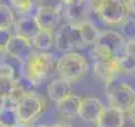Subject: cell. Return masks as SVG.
Listing matches in <instances>:
<instances>
[{
	"label": "cell",
	"mask_w": 135,
	"mask_h": 127,
	"mask_svg": "<svg viewBox=\"0 0 135 127\" xmlns=\"http://www.w3.org/2000/svg\"><path fill=\"white\" fill-rule=\"evenodd\" d=\"M120 27H122V33L128 36V39H135V20L126 18L120 24Z\"/></svg>",
	"instance_id": "obj_23"
},
{
	"label": "cell",
	"mask_w": 135,
	"mask_h": 127,
	"mask_svg": "<svg viewBox=\"0 0 135 127\" xmlns=\"http://www.w3.org/2000/svg\"><path fill=\"white\" fill-rule=\"evenodd\" d=\"M9 2L17 12H20L23 15H27L32 10V8H33L35 0H9Z\"/></svg>",
	"instance_id": "obj_22"
},
{
	"label": "cell",
	"mask_w": 135,
	"mask_h": 127,
	"mask_svg": "<svg viewBox=\"0 0 135 127\" xmlns=\"http://www.w3.org/2000/svg\"><path fill=\"white\" fill-rule=\"evenodd\" d=\"M12 34L9 33V30H5V29H0V48L6 49L8 44H9Z\"/></svg>",
	"instance_id": "obj_24"
},
{
	"label": "cell",
	"mask_w": 135,
	"mask_h": 127,
	"mask_svg": "<svg viewBox=\"0 0 135 127\" xmlns=\"http://www.w3.org/2000/svg\"><path fill=\"white\" fill-rule=\"evenodd\" d=\"M56 69L60 78L69 81L71 84H75L87 73V60L75 51L66 52L59 59Z\"/></svg>",
	"instance_id": "obj_2"
},
{
	"label": "cell",
	"mask_w": 135,
	"mask_h": 127,
	"mask_svg": "<svg viewBox=\"0 0 135 127\" xmlns=\"http://www.w3.org/2000/svg\"><path fill=\"white\" fill-rule=\"evenodd\" d=\"M51 127H69V126H66V124H62V123H59V124H54V126H51Z\"/></svg>",
	"instance_id": "obj_31"
},
{
	"label": "cell",
	"mask_w": 135,
	"mask_h": 127,
	"mask_svg": "<svg viewBox=\"0 0 135 127\" xmlns=\"http://www.w3.org/2000/svg\"><path fill=\"white\" fill-rule=\"evenodd\" d=\"M15 15L14 10L11 9L8 5L0 3V29L9 30L12 27H15Z\"/></svg>",
	"instance_id": "obj_20"
},
{
	"label": "cell",
	"mask_w": 135,
	"mask_h": 127,
	"mask_svg": "<svg viewBox=\"0 0 135 127\" xmlns=\"http://www.w3.org/2000/svg\"><path fill=\"white\" fill-rule=\"evenodd\" d=\"M128 115H129V120L132 124H135V105L129 109V112H128Z\"/></svg>",
	"instance_id": "obj_26"
},
{
	"label": "cell",
	"mask_w": 135,
	"mask_h": 127,
	"mask_svg": "<svg viewBox=\"0 0 135 127\" xmlns=\"http://www.w3.org/2000/svg\"><path fill=\"white\" fill-rule=\"evenodd\" d=\"M98 127H123L125 126V112L113 106L102 111L101 117L96 120Z\"/></svg>",
	"instance_id": "obj_13"
},
{
	"label": "cell",
	"mask_w": 135,
	"mask_h": 127,
	"mask_svg": "<svg viewBox=\"0 0 135 127\" xmlns=\"http://www.w3.org/2000/svg\"><path fill=\"white\" fill-rule=\"evenodd\" d=\"M45 103L38 94L35 93H27L26 97L21 100V103L18 105V115H20V121L23 123H32L33 120L42 114Z\"/></svg>",
	"instance_id": "obj_8"
},
{
	"label": "cell",
	"mask_w": 135,
	"mask_h": 127,
	"mask_svg": "<svg viewBox=\"0 0 135 127\" xmlns=\"http://www.w3.org/2000/svg\"><path fill=\"white\" fill-rule=\"evenodd\" d=\"M128 57H131V59L135 60V39H129L128 42H126V46H125V52Z\"/></svg>",
	"instance_id": "obj_25"
},
{
	"label": "cell",
	"mask_w": 135,
	"mask_h": 127,
	"mask_svg": "<svg viewBox=\"0 0 135 127\" xmlns=\"http://www.w3.org/2000/svg\"><path fill=\"white\" fill-rule=\"evenodd\" d=\"M6 106V97L5 96H0V112H2V109Z\"/></svg>",
	"instance_id": "obj_29"
},
{
	"label": "cell",
	"mask_w": 135,
	"mask_h": 127,
	"mask_svg": "<svg viewBox=\"0 0 135 127\" xmlns=\"http://www.w3.org/2000/svg\"><path fill=\"white\" fill-rule=\"evenodd\" d=\"M0 127H6V126H5V124H2V123H0Z\"/></svg>",
	"instance_id": "obj_32"
},
{
	"label": "cell",
	"mask_w": 135,
	"mask_h": 127,
	"mask_svg": "<svg viewBox=\"0 0 135 127\" xmlns=\"http://www.w3.org/2000/svg\"><path fill=\"white\" fill-rule=\"evenodd\" d=\"M95 0H63V10L65 17L69 23H78V21L87 20L90 10H95L93 8Z\"/></svg>",
	"instance_id": "obj_9"
},
{
	"label": "cell",
	"mask_w": 135,
	"mask_h": 127,
	"mask_svg": "<svg viewBox=\"0 0 135 127\" xmlns=\"http://www.w3.org/2000/svg\"><path fill=\"white\" fill-rule=\"evenodd\" d=\"M105 108L102 102L96 97H84L81 99V105H80V118L89 123H96V120L101 117L102 111Z\"/></svg>",
	"instance_id": "obj_11"
},
{
	"label": "cell",
	"mask_w": 135,
	"mask_h": 127,
	"mask_svg": "<svg viewBox=\"0 0 135 127\" xmlns=\"http://www.w3.org/2000/svg\"><path fill=\"white\" fill-rule=\"evenodd\" d=\"M0 3H2V0H0Z\"/></svg>",
	"instance_id": "obj_34"
},
{
	"label": "cell",
	"mask_w": 135,
	"mask_h": 127,
	"mask_svg": "<svg viewBox=\"0 0 135 127\" xmlns=\"http://www.w3.org/2000/svg\"><path fill=\"white\" fill-rule=\"evenodd\" d=\"M126 42L128 40L123 38V34L113 30H104L99 33L96 44L93 45V55L95 59L119 57L125 52Z\"/></svg>",
	"instance_id": "obj_1"
},
{
	"label": "cell",
	"mask_w": 135,
	"mask_h": 127,
	"mask_svg": "<svg viewBox=\"0 0 135 127\" xmlns=\"http://www.w3.org/2000/svg\"><path fill=\"white\" fill-rule=\"evenodd\" d=\"M93 69H95V75L107 84H111L119 75H122L125 72V69H123L122 61H120V55L119 57L96 59Z\"/></svg>",
	"instance_id": "obj_7"
},
{
	"label": "cell",
	"mask_w": 135,
	"mask_h": 127,
	"mask_svg": "<svg viewBox=\"0 0 135 127\" xmlns=\"http://www.w3.org/2000/svg\"><path fill=\"white\" fill-rule=\"evenodd\" d=\"M14 127H30V126H29V123H23V121H20L18 124H15Z\"/></svg>",
	"instance_id": "obj_30"
},
{
	"label": "cell",
	"mask_w": 135,
	"mask_h": 127,
	"mask_svg": "<svg viewBox=\"0 0 135 127\" xmlns=\"http://www.w3.org/2000/svg\"><path fill=\"white\" fill-rule=\"evenodd\" d=\"M56 46L60 51L72 52L74 49L86 48L77 23H68L56 34Z\"/></svg>",
	"instance_id": "obj_5"
},
{
	"label": "cell",
	"mask_w": 135,
	"mask_h": 127,
	"mask_svg": "<svg viewBox=\"0 0 135 127\" xmlns=\"http://www.w3.org/2000/svg\"><path fill=\"white\" fill-rule=\"evenodd\" d=\"M6 49H3V48H0V66H2V64L5 63V57H6Z\"/></svg>",
	"instance_id": "obj_28"
},
{
	"label": "cell",
	"mask_w": 135,
	"mask_h": 127,
	"mask_svg": "<svg viewBox=\"0 0 135 127\" xmlns=\"http://www.w3.org/2000/svg\"><path fill=\"white\" fill-rule=\"evenodd\" d=\"M38 127H47V126H38Z\"/></svg>",
	"instance_id": "obj_33"
},
{
	"label": "cell",
	"mask_w": 135,
	"mask_h": 127,
	"mask_svg": "<svg viewBox=\"0 0 135 127\" xmlns=\"http://www.w3.org/2000/svg\"><path fill=\"white\" fill-rule=\"evenodd\" d=\"M33 42L30 39H26L20 34H12L9 44L6 46V52L21 64H26L30 55L33 54Z\"/></svg>",
	"instance_id": "obj_10"
},
{
	"label": "cell",
	"mask_w": 135,
	"mask_h": 127,
	"mask_svg": "<svg viewBox=\"0 0 135 127\" xmlns=\"http://www.w3.org/2000/svg\"><path fill=\"white\" fill-rule=\"evenodd\" d=\"M60 8L51 5H44L38 9L36 20L39 23V27L45 30H54L56 25L60 21Z\"/></svg>",
	"instance_id": "obj_12"
},
{
	"label": "cell",
	"mask_w": 135,
	"mask_h": 127,
	"mask_svg": "<svg viewBox=\"0 0 135 127\" xmlns=\"http://www.w3.org/2000/svg\"><path fill=\"white\" fill-rule=\"evenodd\" d=\"M78 29H80V33H81V38H83V42L84 45H95L96 44L98 38H99V33L98 31L96 25L90 23L89 20H83V21H78L77 23Z\"/></svg>",
	"instance_id": "obj_17"
},
{
	"label": "cell",
	"mask_w": 135,
	"mask_h": 127,
	"mask_svg": "<svg viewBox=\"0 0 135 127\" xmlns=\"http://www.w3.org/2000/svg\"><path fill=\"white\" fill-rule=\"evenodd\" d=\"M33 42V46L39 51H47L50 49L53 45H56V34H54V30H45L41 29L39 33L35 36V39L32 40Z\"/></svg>",
	"instance_id": "obj_18"
},
{
	"label": "cell",
	"mask_w": 135,
	"mask_h": 127,
	"mask_svg": "<svg viewBox=\"0 0 135 127\" xmlns=\"http://www.w3.org/2000/svg\"><path fill=\"white\" fill-rule=\"evenodd\" d=\"M48 97L54 103H59L62 99H65L68 94H71V82L59 76L57 79H53L48 85Z\"/></svg>",
	"instance_id": "obj_16"
},
{
	"label": "cell",
	"mask_w": 135,
	"mask_h": 127,
	"mask_svg": "<svg viewBox=\"0 0 135 127\" xmlns=\"http://www.w3.org/2000/svg\"><path fill=\"white\" fill-rule=\"evenodd\" d=\"M0 123L5 124L6 127H14L15 124L20 123L18 109L14 106H5L0 112Z\"/></svg>",
	"instance_id": "obj_19"
},
{
	"label": "cell",
	"mask_w": 135,
	"mask_h": 127,
	"mask_svg": "<svg viewBox=\"0 0 135 127\" xmlns=\"http://www.w3.org/2000/svg\"><path fill=\"white\" fill-rule=\"evenodd\" d=\"M39 23L36 20V17H30V15H26V17H21L17 23H15V34H20L26 39L33 40L35 36L39 33Z\"/></svg>",
	"instance_id": "obj_14"
},
{
	"label": "cell",
	"mask_w": 135,
	"mask_h": 127,
	"mask_svg": "<svg viewBox=\"0 0 135 127\" xmlns=\"http://www.w3.org/2000/svg\"><path fill=\"white\" fill-rule=\"evenodd\" d=\"M26 94H27V91H26L24 88L20 87V85H17V87H15L14 90L6 96V106L18 108V105L21 103V100L26 97Z\"/></svg>",
	"instance_id": "obj_21"
},
{
	"label": "cell",
	"mask_w": 135,
	"mask_h": 127,
	"mask_svg": "<svg viewBox=\"0 0 135 127\" xmlns=\"http://www.w3.org/2000/svg\"><path fill=\"white\" fill-rule=\"evenodd\" d=\"M57 105L59 114L65 118H74L80 112V105H81V97H78L77 94H68L65 99H62Z\"/></svg>",
	"instance_id": "obj_15"
},
{
	"label": "cell",
	"mask_w": 135,
	"mask_h": 127,
	"mask_svg": "<svg viewBox=\"0 0 135 127\" xmlns=\"http://www.w3.org/2000/svg\"><path fill=\"white\" fill-rule=\"evenodd\" d=\"M126 3H128V8H129V12L135 14V0H126Z\"/></svg>",
	"instance_id": "obj_27"
},
{
	"label": "cell",
	"mask_w": 135,
	"mask_h": 127,
	"mask_svg": "<svg viewBox=\"0 0 135 127\" xmlns=\"http://www.w3.org/2000/svg\"><path fill=\"white\" fill-rule=\"evenodd\" d=\"M108 103L110 106L120 109L123 112H129L135 105V90L125 82H119L108 90Z\"/></svg>",
	"instance_id": "obj_6"
},
{
	"label": "cell",
	"mask_w": 135,
	"mask_h": 127,
	"mask_svg": "<svg viewBox=\"0 0 135 127\" xmlns=\"http://www.w3.org/2000/svg\"><path fill=\"white\" fill-rule=\"evenodd\" d=\"M128 3L123 0H99L95 6V14L108 25H120L128 18Z\"/></svg>",
	"instance_id": "obj_4"
},
{
	"label": "cell",
	"mask_w": 135,
	"mask_h": 127,
	"mask_svg": "<svg viewBox=\"0 0 135 127\" xmlns=\"http://www.w3.org/2000/svg\"><path fill=\"white\" fill-rule=\"evenodd\" d=\"M54 57L47 52H33L26 63V78L33 85L44 82L54 69Z\"/></svg>",
	"instance_id": "obj_3"
}]
</instances>
